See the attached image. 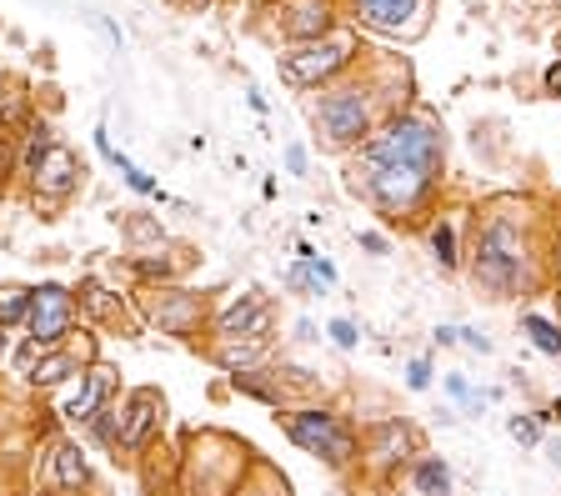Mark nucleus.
<instances>
[{"label":"nucleus","mask_w":561,"mask_h":496,"mask_svg":"<svg viewBox=\"0 0 561 496\" xmlns=\"http://www.w3.org/2000/svg\"><path fill=\"white\" fill-rule=\"evenodd\" d=\"M546 236H541V216H531V206L521 196L486 201L476 211V231H471V251H466L471 286L491 301H516V296L551 291Z\"/></svg>","instance_id":"obj_1"},{"label":"nucleus","mask_w":561,"mask_h":496,"mask_svg":"<svg viewBox=\"0 0 561 496\" xmlns=\"http://www.w3.org/2000/svg\"><path fill=\"white\" fill-rule=\"evenodd\" d=\"M356 166H406L426 181H441L446 171V131L426 106H411L401 116H391L376 136L361 141Z\"/></svg>","instance_id":"obj_2"},{"label":"nucleus","mask_w":561,"mask_h":496,"mask_svg":"<svg viewBox=\"0 0 561 496\" xmlns=\"http://www.w3.org/2000/svg\"><path fill=\"white\" fill-rule=\"evenodd\" d=\"M281 426H286V436H291L306 456L326 461L331 471H346L351 461H361V431H356V421L341 416V411L301 406V411H286Z\"/></svg>","instance_id":"obj_3"},{"label":"nucleus","mask_w":561,"mask_h":496,"mask_svg":"<svg viewBox=\"0 0 561 496\" xmlns=\"http://www.w3.org/2000/svg\"><path fill=\"white\" fill-rule=\"evenodd\" d=\"M311 121L331 151H351L371 136V91L366 86H321V101H311Z\"/></svg>","instance_id":"obj_4"},{"label":"nucleus","mask_w":561,"mask_h":496,"mask_svg":"<svg viewBox=\"0 0 561 496\" xmlns=\"http://www.w3.org/2000/svg\"><path fill=\"white\" fill-rule=\"evenodd\" d=\"M351 186L391 221L416 216L431 201V191H436V181H426V176H416L406 166H351Z\"/></svg>","instance_id":"obj_5"},{"label":"nucleus","mask_w":561,"mask_h":496,"mask_svg":"<svg viewBox=\"0 0 561 496\" xmlns=\"http://www.w3.org/2000/svg\"><path fill=\"white\" fill-rule=\"evenodd\" d=\"M351 61H356V36H351V31H331V36H321V41L291 46V51L281 56V81L296 86V91H321V86H331Z\"/></svg>","instance_id":"obj_6"},{"label":"nucleus","mask_w":561,"mask_h":496,"mask_svg":"<svg viewBox=\"0 0 561 496\" xmlns=\"http://www.w3.org/2000/svg\"><path fill=\"white\" fill-rule=\"evenodd\" d=\"M421 456V431L406 416H381L361 431V466L376 481H396Z\"/></svg>","instance_id":"obj_7"},{"label":"nucleus","mask_w":561,"mask_h":496,"mask_svg":"<svg viewBox=\"0 0 561 496\" xmlns=\"http://www.w3.org/2000/svg\"><path fill=\"white\" fill-rule=\"evenodd\" d=\"M26 326H31V341H36L41 351L61 346V341H66V336L76 331V296H71L66 286H56V281L36 286V291H31V311H26Z\"/></svg>","instance_id":"obj_8"},{"label":"nucleus","mask_w":561,"mask_h":496,"mask_svg":"<svg viewBox=\"0 0 561 496\" xmlns=\"http://www.w3.org/2000/svg\"><path fill=\"white\" fill-rule=\"evenodd\" d=\"M271 326H276V311H271V301H266L261 291L236 296V301L211 321V331H216L221 341H266Z\"/></svg>","instance_id":"obj_9"},{"label":"nucleus","mask_w":561,"mask_h":496,"mask_svg":"<svg viewBox=\"0 0 561 496\" xmlns=\"http://www.w3.org/2000/svg\"><path fill=\"white\" fill-rule=\"evenodd\" d=\"M81 176H86V171H81V156H76L71 146H61V141H51L46 156L31 166V181H36V196H41V201H66V196L76 191Z\"/></svg>","instance_id":"obj_10"},{"label":"nucleus","mask_w":561,"mask_h":496,"mask_svg":"<svg viewBox=\"0 0 561 496\" xmlns=\"http://www.w3.org/2000/svg\"><path fill=\"white\" fill-rule=\"evenodd\" d=\"M146 316L171 336H191L206 321V301L196 291H146Z\"/></svg>","instance_id":"obj_11"},{"label":"nucleus","mask_w":561,"mask_h":496,"mask_svg":"<svg viewBox=\"0 0 561 496\" xmlns=\"http://www.w3.org/2000/svg\"><path fill=\"white\" fill-rule=\"evenodd\" d=\"M161 416H166V401H161V391H151V386L131 391V401L121 406V436H116V441H121L126 451H141V446L156 436Z\"/></svg>","instance_id":"obj_12"},{"label":"nucleus","mask_w":561,"mask_h":496,"mask_svg":"<svg viewBox=\"0 0 561 496\" xmlns=\"http://www.w3.org/2000/svg\"><path fill=\"white\" fill-rule=\"evenodd\" d=\"M351 11L361 26L381 31V36H401L416 26V16L426 11V0H351Z\"/></svg>","instance_id":"obj_13"},{"label":"nucleus","mask_w":561,"mask_h":496,"mask_svg":"<svg viewBox=\"0 0 561 496\" xmlns=\"http://www.w3.org/2000/svg\"><path fill=\"white\" fill-rule=\"evenodd\" d=\"M336 31V11H331V0H291L286 16H281V36L306 46V41H321Z\"/></svg>","instance_id":"obj_14"},{"label":"nucleus","mask_w":561,"mask_h":496,"mask_svg":"<svg viewBox=\"0 0 561 496\" xmlns=\"http://www.w3.org/2000/svg\"><path fill=\"white\" fill-rule=\"evenodd\" d=\"M111 391H116V371H111V366H91V371H86V386L61 406V416L86 426L96 411H106V396H111Z\"/></svg>","instance_id":"obj_15"},{"label":"nucleus","mask_w":561,"mask_h":496,"mask_svg":"<svg viewBox=\"0 0 561 496\" xmlns=\"http://www.w3.org/2000/svg\"><path fill=\"white\" fill-rule=\"evenodd\" d=\"M91 481V471H86V456H81V446H56V456H51V466H46V486L56 491V496H76L81 486Z\"/></svg>","instance_id":"obj_16"},{"label":"nucleus","mask_w":561,"mask_h":496,"mask_svg":"<svg viewBox=\"0 0 561 496\" xmlns=\"http://www.w3.org/2000/svg\"><path fill=\"white\" fill-rule=\"evenodd\" d=\"M406 481H411L416 496H451V466H446L441 456H431V451H421V456L406 466Z\"/></svg>","instance_id":"obj_17"},{"label":"nucleus","mask_w":561,"mask_h":496,"mask_svg":"<svg viewBox=\"0 0 561 496\" xmlns=\"http://www.w3.org/2000/svg\"><path fill=\"white\" fill-rule=\"evenodd\" d=\"M521 336H526L541 356H556V361H561V321H556V316L521 311Z\"/></svg>","instance_id":"obj_18"},{"label":"nucleus","mask_w":561,"mask_h":496,"mask_svg":"<svg viewBox=\"0 0 561 496\" xmlns=\"http://www.w3.org/2000/svg\"><path fill=\"white\" fill-rule=\"evenodd\" d=\"M76 366H81V361H76L71 351H56V346H51V351H41L36 366H26V376H31V386H61L66 376H76Z\"/></svg>","instance_id":"obj_19"},{"label":"nucleus","mask_w":561,"mask_h":496,"mask_svg":"<svg viewBox=\"0 0 561 496\" xmlns=\"http://www.w3.org/2000/svg\"><path fill=\"white\" fill-rule=\"evenodd\" d=\"M261 356H266V341H221L216 346V366H226L231 376L236 371H256Z\"/></svg>","instance_id":"obj_20"},{"label":"nucleus","mask_w":561,"mask_h":496,"mask_svg":"<svg viewBox=\"0 0 561 496\" xmlns=\"http://www.w3.org/2000/svg\"><path fill=\"white\" fill-rule=\"evenodd\" d=\"M431 256L441 261V271H456L466 256H461V241H456V221L451 216H441L436 226H431Z\"/></svg>","instance_id":"obj_21"},{"label":"nucleus","mask_w":561,"mask_h":496,"mask_svg":"<svg viewBox=\"0 0 561 496\" xmlns=\"http://www.w3.org/2000/svg\"><path fill=\"white\" fill-rule=\"evenodd\" d=\"M26 311H31V291L26 286H0V326L26 321Z\"/></svg>","instance_id":"obj_22"},{"label":"nucleus","mask_w":561,"mask_h":496,"mask_svg":"<svg viewBox=\"0 0 561 496\" xmlns=\"http://www.w3.org/2000/svg\"><path fill=\"white\" fill-rule=\"evenodd\" d=\"M506 431H511V441L536 446V441H541V416H536V411H516V416H506Z\"/></svg>","instance_id":"obj_23"},{"label":"nucleus","mask_w":561,"mask_h":496,"mask_svg":"<svg viewBox=\"0 0 561 496\" xmlns=\"http://www.w3.org/2000/svg\"><path fill=\"white\" fill-rule=\"evenodd\" d=\"M446 391H451V401H461L466 411H481V406H486V391H476L461 371H451V376H446Z\"/></svg>","instance_id":"obj_24"},{"label":"nucleus","mask_w":561,"mask_h":496,"mask_svg":"<svg viewBox=\"0 0 561 496\" xmlns=\"http://www.w3.org/2000/svg\"><path fill=\"white\" fill-rule=\"evenodd\" d=\"M286 286H291L296 296H321V281H316V276L306 271V261H296V266L286 271Z\"/></svg>","instance_id":"obj_25"},{"label":"nucleus","mask_w":561,"mask_h":496,"mask_svg":"<svg viewBox=\"0 0 561 496\" xmlns=\"http://www.w3.org/2000/svg\"><path fill=\"white\" fill-rule=\"evenodd\" d=\"M326 331H331V341H336L341 351H356V346H361V331H356V321H351V316H336Z\"/></svg>","instance_id":"obj_26"},{"label":"nucleus","mask_w":561,"mask_h":496,"mask_svg":"<svg viewBox=\"0 0 561 496\" xmlns=\"http://www.w3.org/2000/svg\"><path fill=\"white\" fill-rule=\"evenodd\" d=\"M546 281H551V291L561 286V226H551V236H546Z\"/></svg>","instance_id":"obj_27"},{"label":"nucleus","mask_w":561,"mask_h":496,"mask_svg":"<svg viewBox=\"0 0 561 496\" xmlns=\"http://www.w3.org/2000/svg\"><path fill=\"white\" fill-rule=\"evenodd\" d=\"M406 386H411V391H426V386H431V361H426V356L406 361Z\"/></svg>","instance_id":"obj_28"},{"label":"nucleus","mask_w":561,"mask_h":496,"mask_svg":"<svg viewBox=\"0 0 561 496\" xmlns=\"http://www.w3.org/2000/svg\"><path fill=\"white\" fill-rule=\"evenodd\" d=\"M461 346H471V351H481V356H491V336H481L476 326H461Z\"/></svg>","instance_id":"obj_29"},{"label":"nucleus","mask_w":561,"mask_h":496,"mask_svg":"<svg viewBox=\"0 0 561 496\" xmlns=\"http://www.w3.org/2000/svg\"><path fill=\"white\" fill-rule=\"evenodd\" d=\"M361 251H371V256H386V251H391V241H386L381 231H361Z\"/></svg>","instance_id":"obj_30"},{"label":"nucleus","mask_w":561,"mask_h":496,"mask_svg":"<svg viewBox=\"0 0 561 496\" xmlns=\"http://www.w3.org/2000/svg\"><path fill=\"white\" fill-rule=\"evenodd\" d=\"M286 171L291 176H306V146H286Z\"/></svg>","instance_id":"obj_31"},{"label":"nucleus","mask_w":561,"mask_h":496,"mask_svg":"<svg viewBox=\"0 0 561 496\" xmlns=\"http://www.w3.org/2000/svg\"><path fill=\"white\" fill-rule=\"evenodd\" d=\"M11 161H16V146H11V136H6V131H0V176L11 171Z\"/></svg>","instance_id":"obj_32"},{"label":"nucleus","mask_w":561,"mask_h":496,"mask_svg":"<svg viewBox=\"0 0 561 496\" xmlns=\"http://www.w3.org/2000/svg\"><path fill=\"white\" fill-rule=\"evenodd\" d=\"M546 91L561 101V61H551V66H546Z\"/></svg>","instance_id":"obj_33"},{"label":"nucleus","mask_w":561,"mask_h":496,"mask_svg":"<svg viewBox=\"0 0 561 496\" xmlns=\"http://www.w3.org/2000/svg\"><path fill=\"white\" fill-rule=\"evenodd\" d=\"M461 341V326H436V346H456Z\"/></svg>","instance_id":"obj_34"},{"label":"nucleus","mask_w":561,"mask_h":496,"mask_svg":"<svg viewBox=\"0 0 561 496\" xmlns=\"http://www.w3.org/2000/svg\"><path fill=\"white\" fill-rule=\"evenodd\" d=\"M536 416H541V426L561 421V396H551V401H546V411H536Z\"/></svg>","instance_id":"obj_35"},{"label":"nucleus","mask_w":561,"mask_h":496,"mask_svg":"<svg viewBox=\"0 0 561 496\" xmlns=\"http://www.w3.org/2000/svg\"><path fill=\"white\" fill-rule=\"evenodd\" d=\"M296 341H321V336H316V326H311V321H296Z\"/></svg>","instance_id":"obj_36"},{"label":"nucleus","mask_w":561,"mask_h":496,"mask_svg":"<svg viewBox=\"0 0 561 496\" xmlns=\"http://www.w3.org/2000/svg\"><path fill=\"white\" fill-rule=\"evenodd\" d=\"M551 311H556V321H561V286L551 291Z\"/></svg>","instance_id":"obj_37"},{"label":"nucleus","mask_w":561,"mask_h":496,"mask_svg":"<svg viewBox=\"0 0 561 496\" xmlns=\"http://www.w3.org/2000/svg\"><path fill=\"white\" fill-rule=\"evenodd\" d=\"M6 351H11V341H6V326H0V361H6Z\"/></svg>","instance_id":"obj_38"},{"label":"nucleus","mask_w":561,"mask_h":496,"mask_svg":"<svg viewBox=\"0 0 561 496\" xmlns=\"http://www.w3.org/2000/svg\"><path fill=\"white\" fill-rule=\"evenodd\" d=\"M241 496H266V491H241Z\"/></svg>","instance_id":"obj_39"},{"label":"nucleus","mask_w":561,"mask_h":496,"mask_svg":"<svg viewBox=\"0 0 561 496\" xmlns=\"http://www.w3.org/2000/svg\"><path fill=\"white\" fill-rule=\"evenodd\" d=\"M556 46H561V36H556Z\"/></svg>","instance_id":"obj_40"}]
</instances>
